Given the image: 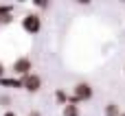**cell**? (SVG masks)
Instances as JSON below:
<instances>
[{"label":"cell","instance_id":"1","mask_svg":"<svg viewBox=\"0 0 125 116\" xmlns=\"http://www.w3.org/2000/svg\"><path fill=\"white\" fill-rule=\"evenodd\" d=\"M88 99H92V88H90V83H77L75 86V92L70 94V99H68V103H73V105H77V103H83V101H88Z\"/></svg>","mask_w":125,"mask_h":116},{"label":"cell","instance_id":"2","mask_svg":"<svg viewBox=\"0 0 125 116\" xmlns=\"http://www.w3.org/2000/svg\"><path fill=\"white\" fill-rule=\"evenodd\" d=\"M22 26H24L26 33H33V35H35V33L42 29V18H40L37 13H29V15L22 18Z\"/></svg>","mask_w":125,"mask_h":116},{"label":"cell","instance_id":"3","mask_svg":"<svg viewBox=\"0 0 125 116\" xmlns=\"http://www.w3.org/2000/svg\"><path fill=\"white\" fill-rule=\"evenodd\" d=\"M31 70H33V64H31L29 57H20V59L13 61V72H15V75L26 77V75H31Z\"/></svg>","mask_w":125,"mask_h":116},{"label":"cell","instance_id":"4","mask_svg":"<svg viewBox=\"0 0 125 116\" xmlns=\"http://www.w3.org/2000/svg\"><path fill=\"white\" fill-rule=\"evenodd\" d=\"M22 88L24 90H29V92H37L40 88H42V79H40V75H26V77H22Z\"/></svg>","mask_w":125,"mask_h":116},{"label":"cell","instance_id":"5","mask_svg":"<svg viewBox=\"0 0 125 116\" xmlns=\"http://www.w3.org/2000/svg\"><path fill=\"white\" fill-rule=\"evenodd\" d=\"M0 83L2 86H11V88H22V79H15V77H11V79L9 77H2Z\"/></svg>","mask_w":125,"mask_h":116},{"label":"cell","instance_id":"6","mask_svg":"<svg viewBox=\"0 0 125 116\" xmlns=\"http://www.w3.org/2000/svg\"><path fill=\"white\" fill-rule=\"evenodd\" d=\"M123 112H121V107L116 105V103H108L105 105V116H121Z\"/></svg>","mask_w":125,"mask_h":116},{"label":"cell","instance_id":"7","mask_svg":"<svg viewBox=\"0 0 125 116\" xmlns=\"http://www.w3.org/2000/svg\"><path fill=\"white\" fill-rule=\"evenodd\" d=\"M64 116H79V107H77V105H73V103L64 105Z\"/></svg>","mask_w":125,"mask_h":116},{"label":"cell","instance_id":"8","mask_svg":"<svg viewBox=\"0 0 125 116\" xmlns=\"http://www.w3.org/2000/svg\"><path fill=\"white\" fill-rule=\"evenodd\" d=\"M55 99H57V103H62V105H68V99H70V97H68L64 90H57V92H55Z\"/></svg>","mask_w":125,"mask_h":116},{"label":"cell","instance_id":"9","mask_svg":"<svg viewBox=\"0 0 125 116\" xmlns=\"http://www.w3.org/2000/svg\"><path fill=\"white\" fill-rule=\"evenodd\" d=\"M2 116H18V114H15V112H4Z\"/></svg>","mask_w":125,"mask_h":116},{"label":"cell","instance_id":"10","mask_svg":"<svg viewBox=\"0 0 125 116\" xmlns=\"http://www.w3.org/2000/svg\"><path fill=\"white\" fill-rule=\"evenodd\" d=\"M29 116H40V112H37V110H33V112H31Z\"/></svg>","mask_w":125,"mask_h":116},{"label":"cell","instance_id":"11","mask_svg":"<svg viewBox=\"0 0 125 116\" xmlns=\"http://www.w3.org/2000/svg\"><path fill=\"white\" fill-rule=\"evenodd\" d=\"M2 72H4V66L0 64V79H2Z\"/></svg>","mask_w":125,"mask_h":116},{"label":"cell","instance_id":"12","mask_svg":"<svg viewBox=\"0 0 125 116\" xmlns=\"http://www.w3.org/2000/svg\"><path fill=\"white\" fill-rule=\"evenodd\" d=\"M121 116H125V112H123V114H121Z\"/></svg>","mask_w":125,"mask_h":116}]
</instances>
